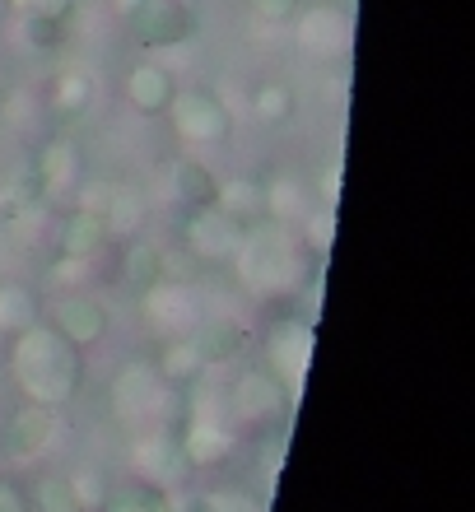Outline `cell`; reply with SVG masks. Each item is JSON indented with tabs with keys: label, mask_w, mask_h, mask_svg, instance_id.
Segmentation results:
<instances>
[{
	"label": "cell",
	"mask_w": 475,
	"mask_h": 512,
	"mask_svg": "<svg viewBox=\"0 0 475 512\" xmlns=\"http://www.w3.org/2000/svg\"><path fill=\"white\" fill-rule=\"evenodd\" d=\"M313 345H317L313 322L285 317V322H275L271 336H266V368H271L275 378H285L289 387L299 391L303 373H308V364H313Z\"/></svg>",
	"instance_id": "12"
},
{
	"label": "cell",
	"mask_w": 475,
	"mask_h": 512,
	"mask_svg": "<svg viewBox=\"0 0 475 512\" xmlns=\"http://www.w3.org/2000/svg\"><path fill=\"white\" fill-rule=\"evenodd\" d=\"M33 322H42V298L38 289H28L19 280L0 284V336H19Z\"/></svg>",
	"instance_id": "23"
},
{
	"label": "cell",
	"mask_w": 475,
	"mask_h": 512,
	"mask_svg": "<svg viewBox=\"0 0 475 512\" xmlns=\"http://www.w3.org/2000/svg\"><path fill=\"white\" fill-rule=\"evenodd\" d=\"M140 308H145L150 326L159 331L163 340H182V336H191V331L201 326V317H205L201 294H196V284H177V280L154 284L150 294L140 298Z\"/></svg>",
	"instance_id": "9"
},
{
	"label": "cell",
	"mask_w": 475,
	"mask_h": 512,
	"mask_svg": "<svg viewBox=\"0 0 475 512\" xmlns=\"http://www.w3.org/2000/svg\"><path fill=\"white\" fill-rule=\"evenodd\" d=\"M108 512H173V499H168V489L136 480L131 489L112 494V499H108Z\"/></svg>",
	"instance_id": "28"
},
{
	"label": "cell",
	"mask_w": 475,
	"mask_h": 512,
	"mask_svg": "<svg viewBox=\"0 0 475 512\" xmlns=\"http://www.w3.org/2000/svg\"><path fill=\"white\" fill-rule=\"evenodd\" d=\"M33 173H38L42 191L56 196V191H75L84 182V154L75 140L66 135H52L47 145L38 149V159H33Z\"/></svg>",
	"instance_id": "16"
},
{
	"label": "cell",
	"mask_w": 475,
	"mask_h": 512,
	"mask_svg": "<svg viewBox=\"0 0 475 512\" xmlns=\"http://www.w3.org/2000/svg\"><path fill=\"white\" fill-rule=\"evenodd\" d=\"M252 117L261 126H285L294 117V89L285 80H261L252 89Z\"/></svg>",
	"instance_id": "27"
},
{
	"label": "cell",
	"mask_w": 475,
	"mask_h": 512,
	"mask_svg": "<svg viewBox=\"0 0 475 512\" xmlns=\"http://www.w3.org/2000/svg\"><path fill=\"white\" fill-rule=\"evenodd\" d=\"M168 122H173L177 140H187V145H224L233 135V108L215 89H205V84H191V89H177L168 112H163Z\"/></svg>",
	"instance_id": "6"
},
{
	"label": "cell",
	"mask_w": 475,
	"mask_h": 512,
	"mask_svg": "<svg viewBox=\"0 0 475 512\" xmlns=\"http://www.w3.org/2000/svg\"><path fill=\"white\" fill-rule=\"evenodd\" d=\"M52 326L66 340H75L80 350H89V345H98V340L108 336L112 312H108V303H103L98 294H84V289H80V294H66L61 303H56Z\"/></svg>",
	"instance_id": "14"
},
{
	"label": "cell",
	"mask_w": 475,
	"mask_h": 512,
	"mask_svg": "<svg viewBox=\"0 0 475 512\" xmlns=\"http://www.w3.org/2000/svg\"><path fill=\"white\" fill-rule=\"evenodd\" d=\"M177 433H182V447H187L191 466H210V461H224L233 452L229 429L215 424V419H205V415H187Z\"/></svg>",
	"instance_id": "20"
},
{
	"label": "cell",
	"mask_w": 475,
	"mask_h": 512,
	"mask_svg": "<svg viewBox=\"0 0 475 512\" xmlns=\"http://www.w3.org/2000/svg\"><path fill=\"white\" fill-rule=\"evenodd\" d=\"M163 252H168V247L150 243V238H131V247H126V256H122V284L136 298H145L154 284H163V275H168V256Z\"/></svg>",
	"instance_id": "19"
},
{
	"label": "cell",
	"mask_w": 475,
	"mask_h": 512,
	"mask_svg": "<svg viewBox=\"0 0 475 512\" xmlns=\"http://www.w3.org/2000/svg\"><path fill=\"white\" fill-rule=\"evenodd\" d=\"M177 410H187V401H182V391L173 382L159 378L154 364L131 359V364L117 368V378H112V415L122 424H168L173 429Z\"/></svg>",
	"instance_id": "3"
},
{
	"label": "cell",
	"mask_w": 475,
	"mask_h": 512,
	"mask_svg": "<svg viewBox=\"0 0 475 512\" xmlns=\"http://www.w3.org/2000/svg\"><path fill=\"white\" fill-rule=\"evenodd\" d=\"M70 480V494H75V503H80V512H103L112 499V489H108V475L98 471V466H84V471L66 475Z\"/></svg>",
	"instance_id": "29"
},
{
	"label": "cell",
	"mask_w": 475,
	"mask_h": 512,
	"mask_svg": "<svg viewBox=\"0 0 475 512\" xmlns=\"http://www.w3.org/2000/svg\"><path fill=\"white\" fill-rule=\"evenodd\" d=\"M215 205L233 219V224L252 229V224H261V219H266V182H252V177H233V182H219Z\"/></svg>",
	"instance_id": "21"
},
{
	"label": "cell",
	"mask_w": 475,
	"mask_h": 512,
	"mask_svg": "<svg viewBox=\"0 0 475 512\" xmlns=\"http://www.w3.org/2000/svg\"><path fill=\"white\" fill-rule=\"evenodd\" d=\"M94 98H98V84L89 70H66V75H56V112L66 117V122H75V117H84V112L94 108Z\"/></svg>",
	"instance_id": "24"
},
{
	"label": "cell",
	"mask_w": 475,
	"mask_h": 512,
	"mask_svg": "<svg viewBox=\"0 0 475 512\" xmlns=\"http://www.w3.org/2000/svg\"><path fill=\"white\" fill-rule=\"evenodd\" d=\"M159 378L163 382H173V387H187V382H196V378H205V364H201V354L191 350V340L182 336V340H168L163 345V354H159Z\"/></svg>",
	"instance_id": "26"
},
{
	"label": "cell",
	"mask_w": 475,
	"mask_h": 512,
	"mask_svg": "<svg viewBox=\"0 0 475 512\" xmlns=\"http://www.w3.org/2000/svg\"><path fill=\"white\" fill-rule=\"evenodd\" d=\"M122 19L131 28V38L150 52H177L201 28L191 0H122Z\"/></svg>",
	"instance_id": "4"
},
{
	"label": "cell",
	"mask_w": 475,
	"mask_h": 512,
	"mask_svg": "<svg viewBox=\"0 0 475 512\" xmlns=\"http://www.w3.org/2000/svg\"><path fill=\"white\" fill-rule=\"evenodd\" d=\"M10 10H19V14H42V19H70L75 0H10Z\"/></svg>",
	"instance_id": "31"
},
{
	"label": "cell",
	"mask_w": 475,
	"mask_h": 512,
	"mask_svg": "<svg viewBox=\"0 0 475 512\" xmlns=\"http://www.w3.org/2000/svg\"><path fill=\"white\" fill-rule=\"evenodd\" d=\"M108 229H103V219L94 215V210H84V205H70L66 215L56 219V252H61V261H98L103 256V247H108Z\"/></svg>",
	"instance_id": "15"
},
{
	"label": "cell",
	"mask_w": 475,
	"mask_h": 512,
	"mask_svg": "<svg viewBox=\"0 0 475 512\" xmlns=\"http://www.w3.org/2000/svg\"><path fill=\"white\" fill-rule=\"evenodd\" d=\"M229 415L247 429H266V424H280L294 410V387L285 378H275L271 368H243L238 378L229 382Z\"/></svg>",
	"instance_id": "5"
},
{
	"label": "cell",
	"mask_w": 475,
	"mask_h": 512,
	"mask_svg": "<svg viewBox=\"0 0 475 512\" xmlns=\"http://www.w3.org/2000/svg\"><path fill=\"white\" fill-rule=\"evenodd\" d=\"M191 350L201 354V364H205V373L210 368H229V364H238L247 354V345H252V331H247V322H238V317H229V312H205L201 317V326L191 331Z\"/></svg>",
	"instance_id": "13"
},
{
	"label": "cell",
	"mask_w": 475,
	"mask_h": 512,
	"mask_svg": "<svg viewBox=\"0 0 475 512\" xmlns=\"http://www.w3.org/2000/svg\"><path fill=\"white\" fill-rule=\"evenodd\" d=\"M210 508H215V512H257V508H252V499H247V494H238V489L210 494Z\"/></svg>",
	"instance_id": "33"
},
{
	"label": "cell",
	"mask_w": 475,
	"mask_h": 512,
	"mask_svg": "<svg viewBox=\"0 0 475 512\" xmlns=\"http://www.w3.org/2000/svg\"><path fill=\"white\" fill-rule=\"evenodd\" d=\"M0 512H33V503H28V494L19 485L0 480Z\"/></svg>",
	"instance_id": "34"
},
{
	"label": "cell",
	"mask_w": 475,
	"mask_h": 512,
	"mask_svg": "<svg viewBox=\"0 0 475 512\" xmlns=\"http://www.w3.org/2000/svg\"><path fill=\"white\" fill-rule=\"evenodd\" d=\"M28 503H33V512H80L66 475H42L33 485V494H28Z\"/></svg>",
	"instance_id": "30"
},
{
	"label": "cell",
	"mask_w": 475,
	"mask_h": 512,
	"mask_svg": "<svg viewBox=\"0 0 475 512\" xmlns=\"http://www.w3.org/2000/svg\"><path fill=\"white\" fill-rule=\"evenodd\" d=\"M243 224H233L219 205H205V210H187L182 219V247H187L201 266H215V261H233L238 243H243Z\"/></svg>",
	"instance_id": "11"
},
{
	"label": "cell",
	"mask_w": 475,
	"mask_h": 512,
	"mask_svg": "<svg viewBox=\"0 0 475 512\" xmlns=\"http://www.w3.org/2000/svg\"><path fill=\"white\" fill-rule=\"evenodd\" d=\"M173 512H215V508H210V494H187L182 503H173Z\"/></svg>",
	"instance_id": "35"
},
{
	"label": "cell",
	"mask_w": 475,
	"mask_h": 512,
	"mask_svg": "<svg viewBox=\"0 0 475 512\" xmlns=\"http://www.w3.org/2000/svg\"><path fill=\"white\" fill-rule=\"evenodd\" d=\"M308 247H303L299 229H285L275 219H261L252 229L243 233V243L233 252L238 261V275H243L247 289H257L266 298H280V294H294L308 275Z\"/></svg>",
	"instance_id": "2"
},
{
	"label": "cell",
	"mask_w": 475,
	"mask_h": 512,
	"mask_svg": "<svg viewBox=\"0 0 475 512\" xmlns=\"http://www.w3.org/2000/svg\"><path fill=\"white\" fill-rule=\"evenodd\" d=\"M10 350L14 387L24 391V401L47 405V410H66L84 387V350L66 340L52 322H33L19 331Z\"/></svg>",
	"instance_id": "1"
},
{
	"label": "cell",
	"mask_w": 475,
	"mask_h": 512,
	"mask_svg": "<svg viewBox=\"0 0 475 512\" xmlns=\"http://www.w3.org/2000/svg\"><path fill=\"white\" fill-rule=\"evenodd\" d=\"M61 433V410L24 401L5 424H0V452L5 461H38Z\"/></svg>",
	"instance_id": "10"
},
{
	"label": "cell",
	"mask_w": 475,
	"mask_h": 512,
	"mask_svg": "<svg viewBox=\"0 0 475 512\" xmlns=\"http://www.w3.org/2000/svg\"><path fill=\"white\" fill-rule=\"evenodd\" d=\"M19 38L28 52L56 56L70 42V19H42V14H19Z\"/></svg>",
	"instance_id": "25"
},
{
	"label": "cell",
	"mask_w": 475,
	"mask_h": 512,
	"mask_svg": "<svg viewBox=\"0 0 475 512\" xmlns=\"http://www.w3.org/2000/svg\"><path fill=\"white\" fill-rule=\"evenodd\" d=\"M0 5H5V10H10V0H0Z\"/></svg>",
	"instance_id": "36"
},
{
	"label": "cell",
	"mask_w": 475,
	"mask_h": 512,
	"mask_svg": "<svg viewBox=\"0 0 475 512\" xmlns=\"http://www.w3.org/2000/svg\"><path fill=\"white\" fill-rule=\"evenodd\" d=\"M168 191H173V201L182 205V210H205V205H215L219 196V177L210 163L201 159H177L173 168H168Z\"/></svg>",
	"instance_id": "18"
},
{
	"label": "cell",
	"mask_w": 475,
	"mask_h": 512,
	"mask_svg": "<svg viewBox=\"0 0 475 512\" xmlns=\"http://www.w3.org/2000/svg\"><path fill=\"white\" fill-rule=\"evenodd\" d=\"M177 89H182L177 75L168 66H159V61H136V66L126 70V98H131V108L145 112V117H163Z\"/></svg>",
	"instance_id": "17"
},
{
	"label": "cell",
	"mask_w": 475,
	"mask_h": 512,
	"mask_svg": "<svg viewBox=\"0 0 475 512\" xmlns=\"http://www.w3.org/2000/svg\"><path fill=\"white\" fill-rule=\"evenodd\" d=\"M98 219H103L108 238H136V233L145 229V196H140L136 187H117V182H112Z\"/></svg>",
	"instance_id": "22"
},
{
	"label": "cell",
	"mask_w": 475,
	"mask_h": 512,
	"mask_svg": "<svg viewBox=\"0 0 475 512\" xmlns=\"http://www.w3.org/2000/svg\"><path fill=\"white\" fill-rule=\"evenodd\" d=\"M191 471H196V466H191L187 447H182V433H177V429L154 424V429L140 433V443H136V475L145 480V485L173 489V485H182Z\"/></svg>",
	"instance_id": "8"
},
{
	"label": "cell",
	"mask_w": 475,
	"mask_h": 512,
	"mask_svg": "<svg viewBox=\"0 0 475 512\" xmlns=\"http://www.w3.org/2000/svg\"><path fill=\"white\" fill-rule=\"evenodd\" d=\"M289 24H294V38L313 61H336V56L350 52V10H340L331 0L299 5V14Z\"/></svg>",
	"instance_id": "7"
},
{
	"label": "cell",
	"mask_w": 475,
	"mask_h": 512,
	"mask_svg": "<svg viewBox=\"0 0 475 512\" xmlns=\"http://www.w3.org/2000/svg\"><path fill=\"white\" fill-rule=\"evenodd\" d=\"M303 0H252V10L266 19V24H289L294 14H299Z\"/></svg>",
	"instance_id": "32"
}]
</instances>
